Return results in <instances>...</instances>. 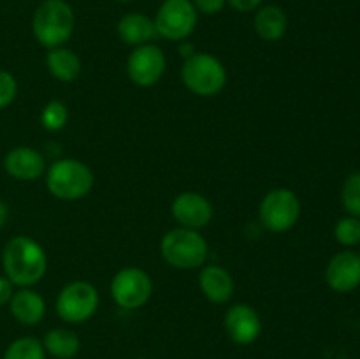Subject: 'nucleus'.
<instances>
[{
    "label": "nucleus",
    "instance_id": "nucleus-1",
    "mask_svg": "<svg viewBox=\"0 0 360 359\" xmlns=\"http://www.w3.org/2000/svg\"><path fill=\"white\" fill-rule=\"evenodd\" d=\"M4 275L18 287H32L44 278L48 257L30 236H14L2 250Z\"/></svg>",
    "mask_w": 360,
    "mask_h": 359
},
{
    "label": "nucleus",
    "instance_id": "nucleus-2",
    "mask_svg": "<svg viewBox=\"0 0 360 359\" xmlns=\"http://www.w3.org/2000/svg\"><path fill=\"white\" fill-rule=\"evenodd\" d=\"M76 16L65 0H44L32 18L35 41L44 48H60L72 37Z\"/></svg>",
    "mask_w": 360,
    "mask_h": 359
},
{
    "label": "nucleus",
    "instance_id": "nucleus-3",
    "mask_svg": "<svg viewBox=\"0 0 360 359\" xmlns=\"http://www.w3.org/2000/svg\"><path fill=\"white\" fill-rule=\"evenodd\" d=\"M95 176L90 165L77 158H62L53 162L46 172L49 194L62 201L83 199L94 189Z\"/></svg>",
    "mask_w": 360,
    "mask_h": 359
},
{
    "label": "nucleus",
    "instance_id": "nucleus-4",
    "mask_svg": "<svg viewBox=\"0 0 360 359\" xmlns=\"http://www.w3.org/2000/svg\"><path fill=\"white\" fill-rule=\"evenodd\" d=\"M160 253L165 263L176 270H195L206 264L210 248L199 231L178 227L162 238Z\"/></svg>",
    "mask_w": 360,
    "mask_h": 359
},
{
    "label": "nucleus",
    "instance_id": "nucleus-5",
    "mask_svg": "<svg viewBox=\"0 0 360 359\" xmlns=\"http://www.w3.org/2000/svg\"><path fill=\"white\" fill-rule=\"evenodd\" d=\"M183 84L199 97H214L227 84V70L217 56L210 53H193L181 67Z\"/></svg>",
    "mask_w": 360,
    "mask_h": 359
},
{
    "label": "nucleus",
    "instance_id": "nucleus-6",
    "mask_svg": "<svg viewBox=\"0 0 360 359\" xmlns=\"http://www.w3.org/2000/svg\"><path fill=\"white\" fill-rule=\"evenodd\" d=\"M301 217V201L290 189H273L264 196L259 206L260 224L271 232H287Z\"/></svg>",
    "mask_w": 360,
    "mask_h": 359
},
{
    "label": "nucleus",
    "instance_id": "nucleus-7",
    "mask_svg": "<svg viewBox=\"0 0 360 359\" xmlns=\"http://www.w3.org/2000/svg\"><path fill=\"white\" fill-rule=\"evenodd\" d=\"M98 291L86 280L67 284L56 298V313L69 324H81L90 320L98 308Z\"/></svg>",
    "mask_w": 360,
    "mask_h": 359
},
{
    "label": "nucleus",
    "instance_id": "nucleus-8",
    "mask_svg": "<svg viewBox=\"0 0 360 359\" xmlns=\"http://www.w3.org/2000/svg\"><path fill=\"white\" fill-rule=\"evenodd\" d=\"M197 16L192 0H165L153 20L157 35L167 41H185L195 30Z\"/></svg>",
    "mask_w": 360,
    "mask_h": 359
},
{
    "label": "nucleus",
    "instance_id": "nucleus-9",
    "mask_svg": "<svg viewBox=\"0 0 360 359\" xmlns=\"http://www.w3.org/2000/svg\"><path fill=\"white\" fill-rule=\"evenodd\" d=\"M153 294V280L141 267H123L112 277L111 296L118 306L137 310L146 305Z\"/></svg>",
    "mask_w": 360,
    "mask_h": 359
},
{
    "label": "nucleus",
    "instance_id": "nucleus-10",
    "mask_svg": "<svg viewBox=\"0 0 360 359\" xmlns=\"http://www.w3.org/2000/svg\"><path fill=\"white\" fill-rule=\"evenodd\" d=\"M165 55L157 44L137 46L127 60V74L137 87L150 88L162 80L165 73Z\"/></svg>",
    "mask_w": 360,
    "mask_h": 359
},
{
    "label": "nucleus",
    "instance_id": "nucleus-11",
    "mask_svg": "<svg viewBox=\"0 0 360 359\" xmlns=\"http://www.w3.org/2000/svg\"><path fill=\"white\" fill-rule=\"evenodd\" d=\"M225 331L238 345H250L262 334V319L253 306L236 303L225 313Z\"/></svg>",
    "mask_w": 360,
    "mask_h": 359
},
{
    "label": "nucleus",
    "instance_id": "nucleus-12",
    "mask_svg": "<svg viewBox=\"0 0 360 359\" xmlns=\"http://www.w3.org/2000/svg\"><path fill=\"white\" fill-rule=\"evenodd\" d=\"M172 217L181 227L199 229L206 227L213 218V204L206 196L199 192H183L172 201Z\"/></svg>",
    "mask_w": 360,
    "mask_h": 359
},
{
    "label": "nucleus",
    "instance_id": "nucleus-13",
    "mask_svg": "<svg viewBox=\"0 0 360 359\" xmlns=\"http://www.w3.org/2000/svg\"><path fill=\"white\" fill-rule=\"evenodd\" d=\"M326 282L334 292L347 294L360 285V253L343 250L329 260L326 270Z\"/></svg>",
    "mask_w": 360,
    "mask_h": 359
},
{
    "label": "nucleus",
    "instance_id": "nucleus-14",
    "mask_svg": "<svg viewBox=\"0 0 360 359\" xmlns=\"http://www.w3.org/2000/svg\"><path fill=\"white\" fill-rule=\"evenodd\" d=\"M4 169L7 175L20 182H34L44 175L46 160L39 150L32 146H16L4 157Z\"/></svg>",
    "mask_w": 360,
    "mask_h": 359
},
{
    "label": "nucleus",
    "instance_id": "nucleus-15",
    "mask_svg": "<svg viewBox=\"0 0 360 359\" xmlns=\"http://www.w3.org/2000/svg\"><path fill=\"white\" fill-rule=\"evenodd\" d=\"M9 308L18 322L23 326H35L44 319L46 301L39 292L32 291L30 287H21L20 291H14Z\"/></svg>",
    "mask_w": 360,
    "mask_h": 359
},
{
    "label": "nucleus",
    "instance_id": "nucleus-16",
    "mask_svg": "<svg viewBox=\"0 0 360 359\" xmlns=\"http://www.w3.org/2000/svg\"><path fill=\"white\" fill-rule=\"evenodd\" d=\"M199 285L202 294L211 303H227L234 296V278L225 267L207 264L199 275Z\"/></svg>",
    "mask_w": 360,
    "mask_h": 359
},
{
    "label": "nucleus",
    "instance_id": "nucleus-17",
    "mask_svg": "<svg viewBox=\"0 0 360 359\" xmlns=\"http://www.w3.org/2000/svg\"><path fill=\"white\" fill-rule=\"evenodd\" d=\"M116 32L125 44L134 46V48L148 44L151 39L157 37L155 21L143 13H129L120 18Z\"/></svg>",
    "mask_w": 360,
    "mask_h": 359
},
{
    "label": "nucleus",
    "instance_id": "nucleus-18",
    "mask_svg": "<svg viewBox=\"0 0 360 359\" xmlns=\"http://www.w3.org/2000/svg\"><path fill=\"white\" fill-rule=\"evenodd\" d=\"M255 32L262 41L276 42L287 34L288 18L281 7L278 6H260L257 9L255 20Z\"/></svg>",
    "mask_w": 360,
    "mask_h": 359
},
{
    "label": "nucleus",
    "instance_id": "nucleus-19",
    "mask_svg": "<svg viewBox=\"0 0 360 359\" xmlns=\"http://www.w3.org/2000/svg\"><path fill=\"white\" fill-rule=\"evenodd\" d=\"M46 67L49 74L62 83H72L81 74V58L72 49L60 46V48L49 49L46 55Z\"/></svg>",
    "mask_w": 360,
    "mask_h": 359
},
{
    "label": "nucleus",
    "instance_id": "nucleus-20",
    "mask_svg": "<svg viewBox=\"0 0 360 359\" xmlns=\"http://www.w3.org/2000/svg\"><path fill=\"white\" fill-rule=\"evenodd\" d=\"M42 347L49 355L56 359H72L79 352L81 340L74 331L65 329V327H56V329L46 333Z\"/></svg>",
    "mask_w": 360,
    "mask_h": 359
},
{
    "label": "nucleus",
    "instance_id": "nucleus-21",
    "mask_svg": "<svg viewBox=\"0 0 360 359\" xmlns=\"http://www.w3.org/2000/svg\"><path fill=\"white\" fill-rule=\"evenodd\" d=\"M4 359H46V351L37 338L23 336L6 348Z\"/></svg>",
    "mask_w": 360,
    "mask_h": 359
},
{
    "label": "nucleus",
    "instance_id": "nucleus-22",
    "mask_svg": "<svg viewBox=\"0 0 360 359\" xmlns=\"http://www.w3.org/2000/svg\"><path fill=\"white\" fill-rule=\"evenodd\" d=\"M341 204L350 217L360 218V171L347 176L341 187Z\"/></svg>",
    "mask_w": 360,
    "mask_h": 359
},
{
    "label": "nucleus",
    "instance_id": "nucleus-23",
    "mask_svg": "<svg viewBox=\"0 0 360 359\" xmlns=\"http://www.w3.org/2000/svg\"><path fill=\"white\" fill-rule=\"evenodd\" d=\"M67 120H69V109L60 101L48 102L41 113L42 127L46 130H49V132H58V130H62L67 125Z\"/></svg>",
    "mask_w": 360,
    "mask_h": 359
},
{
    "label": "nucleus",
    "instance_id": "nucleus-24",
    "mask_svg": "<svg viewBox=\"0 0 360 359\" xmlns=\"http://www.w3.org/2000/svg\"><path fill=\"white\" fill-rule=\"evenodd\" d=\"M334 238L343 246H355L360 243V218L345 217L340 218L334 227Z\"/></svg>",
    "mask_w": 360,
    "mask_h": 359
},
{
    "label": "nucleus",
    "instance_id": "nucleus-25",
    "mask_svg": "<svg viewBox=\"0 0 360 359\" xmlns=\"http://www.w3.org/2000/svg\"><path fill=\"white\" fill-rule=\"evenodd\" d=\"M18 95V81L9 70L0 69V109L13 104Z\"/></svg>",
    "mask_w": 360,
    "mask_h": 359
},
{
    "label": "nucleus",
    "instance_id": "nucleus-26",
    "mask_svg": "<svg viewBox=\"0 0 360 359\" xmlns=\"http://www.w3.org/2000/svg\"><path fill=\"white\" fill-rule=\"evenodd\" d=\"M193 6H195L197 13L207 14V16H213L218 14L225 7L227 0H192Z\"/></svg>",
    "mask_w": 360,
    "mask_h": 359
},
{
    "label": "nucleus",
    "instance_id": "nucleus-27",
    "mask_svg": "<svg viewBox=\"0 0 360 359\" xmlns=\"http://www.w3.org/2000/svg\"><path fill=\"white\" fill-rule=\"evenodd\" d=\"M14 294V285L6 275H0V306L9 305L11 298Z\"/></svg>",
    "mask_w": 360,
    "mask_h": 359
},
{
    "label": "nucleus",
    "instance_id": "nucleus-28",
    "mask_svg": "<svg viewBox=\"0 0 360 359\" xmlns=\"http://www.w3.org/2000/svg\"><path fill=\"white\" fill-rule=\"evenodd\" d=\"M264 0H227L229 6L232 9L239 11V13H250V11H255L262 6Z\"/></svg>",
    "mask_w": 360,
    "mask_h": 359
},
{
    "label": "nucleus",
    "instance_id": "nucleus-29",
    "mask_svg": "<svg viewBox=\"0 0 360 359\" xmlns=\"http://www.w3.org/2000/svg\"><path fill=\"white\" fill-rule=\"evenodd\" d=\"M7 217H9V210H7V206H6V203H4V201H0V229L6 225Z\"/></svg>",
    "mask_w": 360,
    "mask_h": 359
},
{
    "label": "nucleus",
    "instance_id": "nucleus-30",
    "mask_svg": "<svg viewBox=\"0 0 360 359\" xmlns=\"http://www.w3.org/2000/svg\"><path fill=\"white\" fill-rule=\"evenodd\" d=\"M116 2H120V4H129V2H132V0H116Z\"/></svg>",
    "mask_w": 360,
    "mask_h": 359
},
{
    "label": "nucleus",
    "instance_id": "nucleus-31",
    "mask_svg": "<svg viewBox=\"0 0 360 359\" xmlns=\"http://www.w3.org/2000/svg\"><path fill=\"white\" fill-rule=\"evenodd\" d=\"M139 359H146V358H139Z\"/></svg>",
    "mask_w": 360,
    "mask_h": 359
}]
</instances>
